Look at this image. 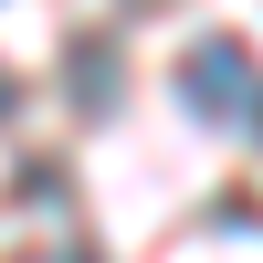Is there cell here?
I'll return each instance as SVG.
<instances>
[{"instance_id":"obj_3","label":"cell","mask_w":263,"mask_h":263,"mask_svg":"<svg viewBox=\"0 0 263 263\" xmlns=\"http://www.w3.org/2000/svg\"><path fill=\"white\" fill-rule=\"evenodd\" d=\"M0 105H11V74H0Z\"/></svg>"},{"instance_id":"obj_2","label":"cell","mask_w":263,"mask_h":263,"mask_svg":"<svg viewBox=\"0 0 263 263\" xmlns=\"http://www.w3.org/2000/svg\"><path fill=\"white\" fill-rule=\"evenodd\" d=\"M11 263H95L84 242H42V253H11Z\"/></svg>"},{"instance_id":"obj_4","label":"cell","mask_w":263,"mask_h":263,"mask_svg":"<svg viewBox=\"0 0 263 263\" xmlns=\"http://www.w3.org/2000/svg\"><path fill=\"white\" fill-rule=\"evenodd\" d=\"M253 126H263V116H253Z\"/></svg>"},{"instance_id":"obj_1","label":"cell","mask_w":263,"mask_h":263,"mask_svg":"<svg viewBox=\"0 0 263 263\" xmlns=\"http://www.w3.org/2000/svg\"><path fill=\"white\" fill-rule=\"evenodd\" d=\"M179 95H190V116H211V126H253L263 116V63L221 32V42H200V53L179 63Z\"/></svg>"}]
</instances>
